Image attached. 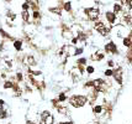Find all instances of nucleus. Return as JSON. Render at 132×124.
<instances>
[{
  "mask_svg": "<svg viewBox=\"0 0 132 124\" xmlns=\"http://www.w3.org/2000/svg\"><path fill=\"white\" fill-rule=\"evenodd\" d=\"M38 16H40V14H38L37 11H35V12H34V18H35V19H37Z\"/></svg>",
  "mask_w": 132,
  "mask_h": 124,
  "instance_id": "obj_27",
  "label": "nucleus"
},
{
  "mask_svg": "<svg viewBox=\"0 0 132 124\" xmlns=\"http://www.w3.org/2000/svg\"><path fill=\"white\" fill-rule=\"evenodd\" d=\"M16 77H17V81H19V82H21V81H22V75H21V73H17Z\"/></svg>",
  "mask_w": 132,
  "mask_h": 124,
  "instance_id": "obj_24",
  "label": "nucleus"
},
{
  "mask_svg": "<svg viewBox=\"0 0 132 124\" xmlns=\"http://www.w3.org/2000/svg\"><path fill=\"white\" fill-rule=\"evenodd\" d=\"M14 47L16 48V51H21V48H22V42L20 41V40H16V41L14 42Z\"/></svg>",
  "mask_w": 132,
  "mask_h": 124,
  "instance_id": "obj_9",
  "label": "nucleus"
},
{
  "mask_svg": "<svg viewBox=\"0 0 132 124\" xmlns=\"http://www.w3.org/2000/svg\"><path fill=\"white\" fill-rule=\"evenodd\" d=\"M112 72H114V71H112L111 68L106 70V71H105V76H108V77H109V76H112Z\"/></svg>",
  "mask_w": 132,
  "mask_h": 124,
  "instance_id": "obj_21",
  "label": "nucleus"
},
{
  "mask_svg": "<svg viewBox=\"0 0 132 124\" xmlns=\"http://www.w3.org/2000/svg\"><path fill=\"white\" fill-rule=\"evenodd\" d=\"M53 123V115L48 111H45V112L41 113V120L40 124H52Z\"/></svg>",
  "mask_w": 132,
  "mask_h": 124,
  "instance_id": "obj_2",
  "label": "nucleus"
},
{
  "mask_svg": "<svg viewBox=\"0 0 132 124\" xmlns=\"http://www.w3.org/2000/svg\"><path fill=\"white\" fill-rule=\"evenodd\" d=\"M59 124H73V122H61Z\"/></svg>",
  "mask_w": 132,
  "mask_h": 124,
  "instance_id": "obj_30",
  "label": "nucleus"
},
{
  "mask_svg": "<svg viewBox=\"0 0 132 124\" xmlns=\"http://www.w3.org/2000/svg\"><path fill=\"white\" fill-rule=\"evenodd\" d=\"M4 104H5V102H4L3 99H0V108H1V107L4 106Z\"/></svg>",
  "mask_w": 132,
  "mask_h": 124,
  "instance_id": "obj_29",
  "label": "nucleus"
},
{
  "mask_svg": "<svg viewBox=\"0 0 132 124\" xmlns=\"http://www.w3.org/2000/svg\"><path fill=\"white\" fill-rule=\"evenodd\" d=\"M77 62H78V65H79V66H80V65H85L86 60L85 59H79L78 61H77Z\"/></svg>",
  "mask_w": 132,
  "mask_h": 124,
  "instance_id": "obj_20",
  "label": "nucleus"
},
{
  "mask_svg": "<svg viewBox=\"0 0 132 124\" xmlns=\"http://www.w3.org/2000/svg\"><path fill=\"white\" fill-rule=\"evenodd\" d=\"M51 11H53V12H56V14H61V11H59V9H51Z\"/></svg>",
  "mask_w": 132,
  "mask_h": 124,
  "instance_id": "obj_26",
  "label": "nucleus"
},
{
  "mask_svg": "<svg viewBox=\"0 0 132 124\" xmlns=\"http://www.w3.org/2000/svg\"><path fill=\"white\" fill-rule=\"evenodd\" d=\"M14 87V83L10 82V81H6L5 83H4V88L7 89V88H12Z\"/></svg>",
  "mask_w": 132,
  "mask_h": 124,
  "instance_id": "obj_13",
  "label": "nucleus"
},
{
  "mask_svg": "<svg viewBox=\"0 0 132 124\" xmlns=\"http://www.w3.org/2000/svg\"><path fill=\"white\" fill-rule=\"evenodd\" d=\"M93 112L95 113V114L101 113V112H103V107H101V106H95L94 108H93Z\"/></svg>",
  "mask_w": 132,
  "mask_h": 124,
  "instance_id": "obj_12",
  "label": "nucleus"
},
{
  "mask_svg": "<svg viewBox=\"0 0 132 124\" xmlns=\"http://www.w3.org/2000/svg\"><path fill=\"white\" fill-rule=\"evenodd\" d=\"M103 59H104V53H100V52H95L92 56L93 61H100V60H103Z\"/></svg>",
  "mask_w": 132,
  "mask_h": 124,
  "instance_id": "obj_8",
  "label": "nucleus"
},
{
  "mask_svg": "<svg viewBox=\"0 0 132 124\" xmlns=\"http://www.w3.org/2000/svg\"><path fill=\"white\" fill-rule=\"evenodd\" d=\"M125 20H126L127 24H128V25H130V26L132 27V16H127V18L125 19Z\"/></svg>",
  "mask_w": 132,
  "mask_h": 124,
  "instance_id": "obj_17",
  "label": "nucleus"
},
{
  "mask_svg": "<svg viewBox=\"0 0 132 124\" xmlns=\"http://www.w3.org/2000/svg\"><path fill=\"white\" fill-rule=\"evenodd\" d=\"M26 61H27V63H29V66H35L37 62H36V60L32 57V56H27V59H26Z\"/></svg>",
  "mask_w": 132,
  "mask_h": 124,
  "instance_id": "obj_10",
  "label": "nucleus"
},
{
  "mask_svg": "<svg viewBox=\"0 0 132 124\" xmlns=\"http://www.w3.org/2000/svg\"><path fill=\"white\" fill-rule=\"evenodd\" d=\"M112 76L115 77L116 82L117 83H122V73H121V68H117V70H115V71L112 72Z\"/></svg>",
  "mask_w": 132,
  "mask_h": 124,
  "instance_id": "obj_6",
  "label": "nucleus"
},
{
  "mask_svg": "<svg viewBox=\"0 0 132 124\" xmlns=\"http://www.w3.org/2000/svg\"><path fill=\"white\" fill-rule=\"evenodd\" d=\"M10 124H11V123H10Z\"/></svg>",
  "mask_w": 132,
  "mask_h": 124,
  "instance_id": "obj_32",
  "label": "nucleus"
},
{
  "mask_svg": "<svg viewBox=\"0 0 132 124\" xmlns=\"http://www.w3.org/2000/svg\"><path fill=\"white\" fill-rule=\"evenodd\" d=\"M86 72H88L89 75H92V73H94V67H92V66L86 67Z\"/></svg>",
  "mask_w": 132,
  "mask_h": 124,
  "instance_id": "obj_18",
  "label": "nucleus"
},
{
  "mask_svg": "<svg viewBox=\"0 0 132 124\" xmlns=\"http://www.w3.org/2000/svg\"><path fill=\"white\" fill-rule=\"evenodd\" d=\"M65 99H67V97H65V94H64V93H61V94H59V97H58V102H64Z\"/></svg>",
  "mask_w": 132,
  "mask_h": 124,
  "instance_id": "obj_15",
  "label": "nucleus"
},
{
  "mask_svg": "<svg viewBox=\"0 0 132 124\" xmlns=\"http://www.w3.org/2000/svg\"><path fill=\"white\" fill-rule=\"evenodd\" d=\"M83 52V48H77V50H75V52L73 53V55H79V53H81Z\"/></svg>",
  "mask_w": 132,
  "mask_h": 124,
  "instance_id": "obj_23",
  "label": "nucleus"
},
{
  "mask_svg": "<svg viewBox=\"0 0 132 124\" xmlns=\"http://www.w3.org/2000/svg\"><path fill=\"white\" fill-rule=\"evenodd\" d=\"M22 9H23V11H27V9H29V4H23Z\"/></svg>",
  "mask_w": 132,
  "mask_h": 124,
  "instance_id": "obj_25",
  "label": "nucleus"
},
{
  "mask_svg": "<svg viewBox=\"0 0 132 124\" xmlns=\"http://www.w3.org/2000/svg\"><path fill=\"white\" fill-rule=\"evenodd\" d=\"M6 117H7V113H6V111L1 109V111H0V118H1V119H5Z\"/></svg>",
  "mask_w": 132,
  "mask_h": 124,
  "instance_id": "obj_14",
  "label": "nucleus"
},
{
  "mask_svg": "<svg viewBox=\"0 0 132 124\" xmlns=\"http://www.w3.org/2000/svg\"><path fill=\"white\" fill-rule=\"evenodd\" d=\"M86 102H88V98H86L85 96H72L70 98H69V103L72 104L73 107L75 108H80V107H84L86 104Z\"/></svg>",
  "mask_w": 132,
  "mask_h": 124,
  "instance_id": "obj_1",
  "label": "nucleus"
},
{
  "mask_svg": "<svg viewBox=\"0 0 132 124\" xmlns=\"http://www.w3.org/2000/svg\"><path fill=\"white\" fill-rule=\"evenodd\" d=\"M26 124H35L34 122H31V120H27V122H26Z\"/></svg>",
  "mask_w": 132,
  "mask_h": 124,
  "instance_id": "obj_31",
  "label": "nucleus"
},
{
  "mask_svg": "<svg viewBox=\"0 0 132 124\" xmlns=\"http://www.w3.org/2000/svg\"><path fill=\"white\" fill-rule=\"evenodd\" d=\"M123 45H125L126 47H132V41L130 40V37H126V39H123Z\"/></svg>",
  "mask_w": 132,
  "mask_h": 124,
  "instance_id": "obj_11",
  "label": "nucleus"
},
{
  "mask_svg": "<svg viewBox=\"0 0 132 124\" xmlns=\"http://www.w3.org/2000/svg\"><path fill=\"white\" fill-rule=\"evenodd\" d=\"M22 18H23V20H25V21H29V12L23 11L22 12Z\"/></svg>",
  "mask_w": 132,
  "mask_h": 124,
  "instance_id": "obj_16",
  "label": "nucleus"
},
{
  "mask_svg": "<svg viewBox=\"0 0 132 124\" xmlns=\"http://www.w3.org/2000/svg\"><path fill=\"white\" fill-rule=\"evenodd\" d=\"M85 12L92 20H96L99 18V10L98 9H85Z\"/></svg>",
  "mask_w": 132,
  "mask_h": 124,
  "instance_id": "obj_3",
  "label": "nucleus"
},
{
  "mask_svg": "<svg viewBox=\"0 0 132 124\" xmlns=\"http://www.w3.org/2000/svg\"><path fill=\"white\" fill-rule=\"evenodd\" d=\"M64 9H65L67 11H70V9H72V5H70V3H65V5H64Z\"/></svg>",
  "mask_w": 132,
  "mask_h": 124,
  "instance_id": "obj_19",
  "label": "nucleus"
},
{
  "mask_svg": "<svg viewBox=\"0 0 132 124\" xmlns=\"http://www.w3.org/2000/svg\"><path fill=\"white\" fill-rule=\"evenodd\" d=\"M105 50L106 52H111V53H117V47L114 42H109L106 46H105Z\"/></svg>",
  "mask_w": 132,
  "mask_h": 124,
  "instance_id": "obj_5",
  "label": "nucleus"
},
{
  "mask_svg": "<svg viewBox=\"0 0 132 124\" xmlns=\"http://www.w3.org/2000/svg\"><path fill=\"white\" fill-rule=\"evenodd\" d=\"M108 66H109V67H112V66H114V61H109V62H108Z\"/></svg>",
  "mask_w": 132,
  "mask_h": 124,
  "instance_id": "obj_28",
  "label": "nucleus"
},
{
  "mask_svg": "<svg viewBox=\"0 0 132 124\" xmlns=\"http://www.w3.org/2000/svg\"><path fill=\"white\" fill-rule=\"evenodd\" d=\"M95 29H96V31H98V32H100L103 36H106L108 34H109V30L104 26L103 23H96V25H95Z\"/></svg>",
  "mask_w": 132,
  "mask_h": 124,
  "instance_id": "obj_4",
  "label": "nucleus"
},
{
  "mask_svg": "<svg viewBox=\"0 0 132 124\" xmlns=\"http://www.w3.org/2000/svg\"><path fill=\"white\" fill-rule=\"evenodd\" d=\"M106 19H108V21H109L110 24H114L116 20V16H115V12H106Z\"/></svg>",
  "mask_w": 132,
  "mask_h": 124,
  "instance_id": "obj_7",
  "label": "nucleus"
},
{
  "mask_svg": "<svg viewBox=\"0 0 132 124\" xmlns=\"http://www.w3.org/2000/svg\"><path fill=\"white\" fill-rule=\"evenodd\" d=\"M114 10H115V12H119V11H121V6L119 5V4H116V5L114 6Z\"/></svg>",
  "mask_w": 132,
  "mask_h": 124,
  "instance_id": "obj_22",
  "label": "nucleus"
}]
</instances>
